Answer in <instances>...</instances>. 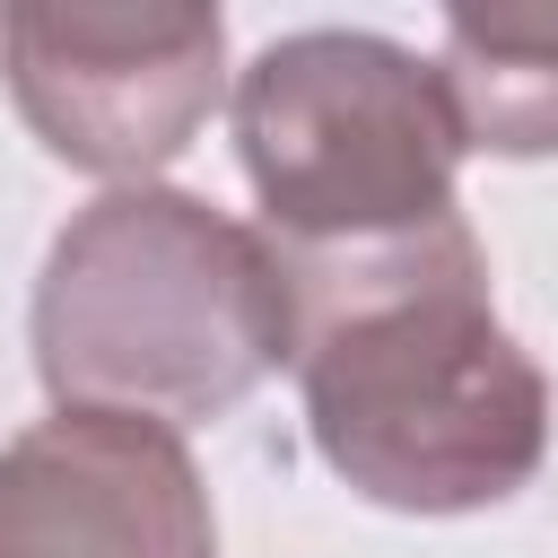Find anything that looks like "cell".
I'll return each instance as SVG.
<instances>
[{
    "instance_id": "cell-1",
    "label": "cell",
    "mask_w": 558,
    "mask_h": 558,
    "mask_svg": "<svg viewBox=\"0 0 558 558\" xmlns=\"http://www.w3.org/2000/svg\"><path fill=\"white\" fill-rule=\"evenodd\" d=\"M296 296V392L314 453L392 514H480L532 488L549 453V384L488 305L480 235L279 262Z\"/></svg>"
},
{
    "instance_id": "cell-2",
    "label": "cell",
    "mask_w": 558,
    "mask_h": 558,
    "mask_svg": "<svg viewBox=\"0 0 558 558\" xmlns=\"http://www.w3.org/2000/svg\"><path fill=\"white\" fill-rule=\"evenodd\" d=\"M26 340L52 410L192 427L227 418L296 357V296L262 227L192 192L131 183L52 235Z\"/></svg>"
},
{
    "instance_id": "cell-3",
    "label": "cell",
    "mask_w": 558,
    "mask_h": 558,
    "mask_svg": "<svg viewBox=\"0 0 558 558\" xmlns=\"http://www.w3.org/2000/svg\"><path fill=\"white\" fill-rule=\"evenodd\" d=\"M244 183L279 262H349L462 218V131L436 61L366 26H305L262 44L227 96Z\"/></svg>"
},
{
    "instance_id": "cell-4",
    "label": "cell",
    "mask_w": 558,
    "mask_h": 558,
    "mask_svg": "<svg viewBox=\"0 0 558 558\" xmlns=\"http://www.w3.org/2000/svg\"><path fill=\"white\" fill-rule=\"evenodd\" d=\"M0 78L26 131L113 192L174 166L227 87L218 9H0Z\"/></svg>"
},
{
    "instance_id": "cell-5",
    "label": "cell",
    "mask_w": 558,
    "mask_h": 558,
    "mask_svg": "<svg viewBox=\"0 0 558 558\" xmlns=\"http://www.w3.org/2000/svg\"><path fill=\"white\" fill-rule=\"evenodd\" d=\"M0 558H218L192 445L122 410L35 418L0 445Z\"/></svg>"
},
{
    "instance_id": "cell-6",
    "label": "cell",
    "mask_w": 558,
    "mask_h": 558,
    "mask_svg": "<svg viewBox=\"0 0 558 558\" xmlns=\"http://www.w3.org/2000/svg\"><path fill=\"white\" fill-rule=\"evenodd\" d=\"M445 113L480 157H558V9H445Z\"/></svg>"
}]
</instances>
